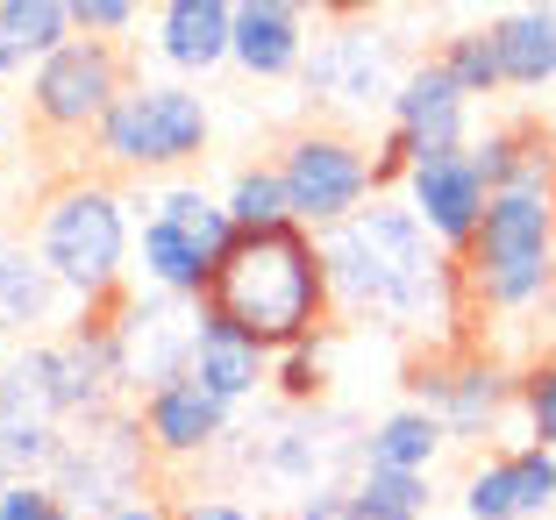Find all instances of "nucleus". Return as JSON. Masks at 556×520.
Listing matches in <instances>:
<instances>
[{"label":"nucleus","mask_w":556,"mask_h":520,"mask_svg":"<svg viewBox=\"0 0 556 520\" xmlns=\"http://www.w3.org/2000/svg\"><path fill=\"white\" fill-rule=\"evenodd\" d=\"M136 421H143V442H150L157 464H200V456H214L236 435L229 407H222L200 378H164V385H150L143 399H136Z\"/></svg>","instance_id":"obj_15"},{"label":"nucleus","mask_w":556,"mask_h":520,"mask_svg":"<svg viewBox=\"0 0 556 520\" xmlns=\"http://www.w3.org/2000/svg\"><path fill=\"white\" fill-rule=\"evenodd\" d=\"M271 8H286V15H321V0H271Z\"/></svg>","instance_id":"obj_34"},{"label":"nucleus","mask_w":556,"mask_h":520,"mask_svg":"<svg viewBox=\"0 0 556 520\" xmlns=\"http://www.w3.org/2000/svg\"><path fill=\"white\" fill-rule=\"evenodd\" d=\"M229 243H236V221L222 207V193H207V186H164L136 214V278H143V293L200 307L214 286V264L229 257Z\"/></svg>","instance_id":"obj_6"},{"label":"nucleus","mask_w":556,"mask_h":520,"mask_svg":"<svg viewBox=\"0 0 556 520\" xmlns=\"http://www.w3.org/2000/svg\"><path fill=\"white\" fill-rule=\"evenodd\" d=\"M293 520H364V513H357V499H350V478H336V485L293 499Z\"/></svg>","instance_id":"obj_31"},{"label":"nucleus","mask_w":556,"mask_h":520,"mask_svg":"<svg viewBox=\"0 0 556 520\" xmlns=\"http://www.w3.org/2000/svg\"><path fill=\"white\" fill-rule=\"evenodd\" d=\"M278 179H286V200H293V221L314 228V236H336L343 221H357L378 193V164L371 143L357 129H336V122H307L286 143L271 150Z\"/></svg>","instance_id":"obj_8"},{"label":"nucleus","mask_w":556,"mask_h":520,"mask_svg":"<svg viewBox=\"0 0 556 520\" xmlns=\"http://www.w3.org/2000/svg\"><path fill=\"white\" fill-rule=\"evenodd\" d=\"M521 8H549V15H556V0H521Z\"/></svg>","instance_id":"obj_36"},{"label":"nucleus","mask_w":556,"mask_h":520,"mask_svg":"<svg viewBox=\"0 0 556 520\" xmlns=\"http://www.w3.org/2000/svg\"><path fill=\"white\" fill-rule=\"evenodd\" d=\"M29 243L58 271V286L72 293L79 314L122 307V293L136 278V214L115 179L65 172L58 186H43V200L29 214Z\"/></svg>","instance_id":"obj_4"},{"label":"nucleus","mask_w":556,"mask_h":520,"mask_svg":"<svg viewBox=\"0 0 556 520\" xmlns=\"http://www.w3.org/2000/svg\"><path fill=\"white\" fill-rule=\"evenodd\" d=\"M8 485H15V471H8V456H0V492H8Z\"/></svg>","instance_id":"obj_35"},{"label":"nucleus","mask_w":556,"mask_h":520,"mask_svg":"<svg viewBox=\"0 0 556 520\" xmlns=\"http://www.w3.org/2000/svg\"><path fill=\"white\" fill-rule=\"evenodd\" d=\"M172 520H271V513L229 499V492H179V499H172Z\"/></svg>","instance_id":"obj_30"},{"label":"nucleus","mask_w":556,"mask_h":520,"mask_svg":"<svg viewBox=\"0 0 556 520\" xmlns=\"http://www.w3.org/2000/svg\"><path fill=\"white\" fill-rule=\"evenodd\" d=\"M428 58H435V65L450 72V79H457V93L471 100V107H478V100H500V93H507V79H500V58H492L485 22H478V29H450L435 50H428Z\"/></svg>","instance_id":"obj_25"},{"label":"nucleus","mask_w":556,"mask_h":520,"mask_svg":"<svg viewBox=\"0 0 556 520\" xmlns=\"http://www.w3.org/2000/svg\"><path fill=\"white\" fill-rule=\"evenodd\" d=\"M108 520H172V499H157V492H150V499L122 506V513H108Z\"/></svg>","instance_id":"obj_33"},{"label":"nucleus","mask_w":556,"mask_h":520,"mask_svg":"<svg viewBox=\"0 0 556 520\" xmlns=\"http://www.w3.org/2000/svg\"><path fill=\"white\" fill-rule=\"evenodd\" d=\"M150 0H65V15L79 36H100V43H129L136 22H143Z\"/></svg>","instance_id":"obj_28"},{"label":"nucleus","mask_w":556,"mask_h":520,"mask_svg":"<svg viewBox=\"0 0 556 520\" xmlns=\"http://www.w3.org/2000/svg\"><path fill=\"white\" fill-rule=\"evenodd\" d=\"M514 378H521V364L500 357V342L457 335V342H442V350H428L407 371V399L435 414L450 442L500 449L507 428H514ZM514 435H521V428H514Z\"/></svg>","instance_id":"obj_7"},{"label":"nucleus","mask_w":556,"mask_h":520,"mask_svg":"<svg viewBox=\"0 0 556 520\" xmlns=\"http://www.w3.org/2000/svg\"><path fill=\"white\" fill-rule=\"evenodd\" d=\"M214 143V114L186 79H136L115 114L93 129V157L115 179H172Z\"/></svg>","instance_id":"obj_5"},{"label":"nucleus","mask_w":556,"mask_h":520,"mask_svg":"<svg viewBox=\"0 0 556 520\" xmlns=\"http://www.w3.org/2000/svg\"><path fill=\"white\" fill-rule=\"evenodd\" d=\"M236 43V8L222 0H157V22H150V50L172 79H207V72L229 65Z\"/></svg>","instance_id":"obj_17"},{"label":"nucleus","mask_w":556,"mask_h":520,"mask_svg":"<svg viewBox=\"0 0 556 520\" xmlns=\"http://www.w3.org/2000/svg\"><path fill=\"white\" fill-rule=\"evenodd\" d=\"M457 278L471 342H485V328L507 335L535 314H556V136L535 150L521 179L492 193L471 250L457 257Z\"/></svg>","instance_id":"obj_2"},{"label":"nucleus","mask_w":556,"mask_h":520,"mask_svg":"<svg viewBox=\"0 0 556 520\" xmlns=\"http://www.w3.org/2000/svg\"><path fill=\"white\" fill-rule=\"evenodd\" d=\"M464 520H549L556 513V456L535 442H500L457 485Z\"/></svg>","instance_id":"obj_12"},{"label":"nucleus","mask_w":556,"mask_h":520,"mask_svg":"<svg viewBox=\"0 0 556 520\" xmlns=\"http://www.w3.org/2000/svg\"><path fill=\"white\" fill-rule=\"evenodd\" d=\"M307 15H286L271 0H250L236 8V43H229V65L243 72L250 86H278V79H300L307 72Z\"/></svg>","instance_id":"obj_19"},{"label":"nucleus","mask_w":556,"mask_h":520,"mask_svg":"<svg viewBox=\"0 0 556 520\" xmlns=\"http://www.w3.org/2000/svg\"><path fill=\"white\" fill-rule=\"evenodd\" d=\"M222 207H229L236 236H257V228H286V221H293V200H286V179H278L271 157L236 164L229 186H222Z\"/></svg>","instance_id":"obj_23"},{"label":"nucleus","mask_w":556,"mask_h":520,"mask_svg":"<svg viewBox=\"0 0 556 520\" xmlns=\"http://www.w3.org/2000/svg\"><path fill=\"white\" fill-rule=\"evenodd\" d=\"M72 321H79V307H72V293L58 286V271L36 257L29 236H22V243H0V335L50 342V335H65Z\"/></svg>","instance_id":"obj_16"},{"label":"nucleus","mask_w":556,"mask_h":520,"mask_svg":"<svg viewBox=\"0 0 556 520\" xmlns=\"http://www.w3.org/2000/svg\"><path fill=\"white\" fill-rule=\"evenodd\" d=\"M350 499H357L364 520H428V513H435V478H421V471H371V464H357Z\"/></svg>","instance_id":"obj_24"},{"label":"nucleus","mask_w":556,"mask_h":520,"mask_svg":"<svg viewBox=\"0 0 556 520\" xmlns=\"http://www.w3.org/2000/svg\"><path fill=\"white\" fill-rule=\"evenodd\" d=\"M186 378H200V385L222 399V407H250L257 392H271V350L264 342H250L243 328L214 321V314H200L193 328V364H186Z\"/></svg>","instance_id":"obj_18"},{"label":"nucleus","mask_w":556,"mask_h":520,"mask_svg":"<svg viewBox=\"0 0 556 520\" xmlns=\"http://www.w3.org/2000/svg\"><path fill=\"white\" fill-rule=\"evenodd\" d=\"M200 314L243 328L264 350H300V342L336 328V286H328V250L314 228H257L236 236L229 257L214 264V286L200 300Z\"/></svg>","instance_id":"obj_3"},{"label":"nucleus","mask_w":556,"mask_h":520,"mask_svg":"<svg viewBox=\"0 0 556 520\" xmlns=\"http://www.w3.org/2000/svg\"><path fill=\"white\" fill-rule=\"evenodd\" d=\"M150 471H157V456L143 442L136 407H115V414H86V421L65 428V449H58L50 485L65 492V506L79 520H108L122 506L150 499Z\"/></svg>","instance_id":"obj_9"},{"label":"nucleus","mask_w":556,"mask_h":520,"mask_svg":"<svg viewBox=\"0 0 556 520\" xmlns=\"http://www.w3.org/2000/svg\"><path fill=\"white\" fill-rule=\"evenodd\" d=\"M514 428H521V442L556 456V350H535L521 364V378H514Z\"/></svg>","instance_id":"obj_26"},{"label":"nucleus","mask_w":556,"mask_h":520,"mask_svg":"<svg viewBox=\"0 0 556 520\" xmlns=\"http://www.w3.org/2000/svg\"><path fill=\"white\" fill-rule=\"evenodd\" d=\"M400 200L421 214V228L450 250V257H464L471 236H478V221H485V207H492V186L471 164V150H450V157H421L414 164L407 186H400Z\"/></svg>","instance_id":"obj_13"},{"label":"nucleus","mask_w":556,"mask_h":520,"mask_svg":"<svg viewBox=\"0 0 556 520\" xmlns=\"http://www.w3.org/2000/svg\"><path fill=\"white\" fill-rule=\"evenodd\" d=\"M0 392H8V357H0Z\"/></svg>","instance_id":"obj_37"},{"label":"nucleus","mask_w":556,"mask_h":520,"mask_svg":"<svg viewBox=\"0 0 556 520\" xmlns=\"http://www.w3.org/2000/svg\"><path fill=\"white\" fill-rule=\"evenodd\" d=\"M485 36H492L507 93H556V15L549 8H521L514 0L507 15L485 22Z\"/></svg>","instance_id":"obj_20"},{"label":"nucleus","mask_w":556,"mask_h":520,"mask_svg":"<svg viewBox=\"0 0 556 520\" xmlns=\"http://www.w3.org/2000/svg\"><path fill=\"white\" fill-rule=\"evenodd\" d=\"M79 29H72L65 0H0V79H29Z\"/></svg>","instance_id":"obj_22"},{"label":"nucleus","mask_w":556,"mask_h":520,"mask_svg":"<svg viewBox=\"0 0 556 520\" xmlns=\"http://www.w3.org/2000/svg\"><path fill=\"white\" fill-rule=\"evenodd\" d=\"M222 8H250V0H222Z\"/></svg>","instance_id":"obj_38"},{"label":"nucleus","mask_w":556,"mask_h":520,"mask_svg":"<svg viewBox=\"0 0 556 520\" xmlns=\"http://www.w3.org/2000/svg\"><path fill=\"white\" fill-rule=\"evenodd\" d=\"M29 122L50 136V143H93V129L115 114V100L136 86L129 72V50L122 43H100V36H72L58 58L29 72Z\"/></svg>","instance_id":"obj_10"},{"label":"nucleus","mask_w":556,"mask_h":520,"mask_svg":"<svg viewBox=\"0 0 556 520\" xmlns=\"http://www.w3.org/2000/svg\"><path fill=\"white\" fill-rule=\"evenodd\" d=\"M150 8H157V0H150Z\"/></svg>","instance_id":"obj_39"},{"label":"nucleus","mask_w":556,"mask_h":520,"mask_svg":"<svg viewBox=\"0 0 556 520\" xmlns=\"http://www.w3.org/2000/svg\"><path fill=\"white\" fill-rule=\"evenodd\" d=\"M386 129L407 143V157H450V150H471V100L457 93V79L435 65V58H414L407 79L393 93V114H386Z\"/></svg>","instance_id":"obj_14"},{"label":"nucleus","mask_w":556,"mask_h":520,"mask_svg":"<svg viewBox=\"0 0 556 520\" xmlns=\"http://www.w3.org/2000/svg\"><path fill=\"white\" fill-rule=\"evenodd\" d=\"M328 286H336V321H386V328H464V278L457 257L421 228V214L400 193L371 200L357 221L321 236Z\"/></svg>","instance_id":"obj_1"},{"label":"nucleus","mask_w":556,"mask_h":520,"mask_svg":"<svg viewBox=\"0 0 556 520\" xmlns=\"http://www.w3.org/2000/svg\"><path fill=\"white\" fill-rule=\"evenodd\" d=\"M271 392L286 407H321L328 392V335L300 342V350H278L271 357Z\"/></svg>","instance_id":"obj_27"},{"label":"nucleus","mask_w":556,"mask_h":520,"mask_svg":"<svg viewBox=\"0 0 556 520\" xmlns=\"http://www.w3.org/2000/svg\"><path fill=\"white\" fill-rule=\"evenodd\" d=\"M442 449H450L442 421L428 407H414V399H400L393 414H378V421L357 435V464H371V471H421V478H435Z\"/></svg>","instance_id":"obj_21"},{"label":"nucleus","mask_w":556,"mask_h":520,"mask_svg":"<svg viewBox=\"0 0 556 520\" xmlns=\"http://www.w3.org/2000/svg\"><path fill=\"white\" fill-rule=\"evenodd\" d=\"M0 520H79L65 506V492L50 485V478H15V485L0 492Z\"/></svg>","instance_id":"obj_29"},{"label":"nucleus","mask_w":556,"mask_h":520,"mask_svg":"<svg viewBox=\"0 0 556 520\" xmlns=\"http://www.w3.org/2000/svg\"><path fill=\"white\" fill-rule=\"evenodd\" d=\"M378 8H393V0H321V22H371Z\"/></svg>","instance_id":"obj_32"},{"label":"nucleus","mask_w":556,"mask_h":520,"mask_svg":"<svg viewBox=\"0 0 556 520\" xmlns=\"http://www.w3.org/2000/svg\"><path fill=\"white\" fill-rule=\"evenodd\" d=\"M400 79H407V72L393 65V43H386L371 22H328L307 50V72H300L307 107L321 114V122H336V129H364L378 114H393Z\"/></svg>","instance_id":"obj_11"}]
</instances>
